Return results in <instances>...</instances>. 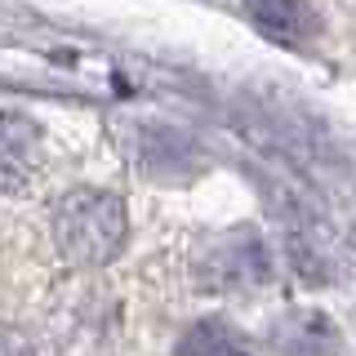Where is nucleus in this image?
<instances>
[{"mask_svg":"<svg viewBox=\"0 0 356 356\" xmlns=\"http://www.w3.org/2000/svg\"><path fill=\"white\" fill-rule=\"evenodd\" d=\"M125 200L103 187H72L54 205V245L72 267H107L125 250Z\"/></svg>","mask_w":356,"mask_h":356,"instance_id":"1","label":"nucleus"},{"mask_svg":"<svg viewBox=\"0 0 356 356\" xmlns=\"http://www.w3.org/2000/svg\"><path fill=\"white\" fill-rule=\"evenodd\" d=\"M196 276L205 289H250L267 281V254L254 232H227V236L209 241L196 263Z\"/></svg>","mask_w":356,"mask_h":356,"instance_id":"2","label":"nucleus"},{"mask_svg":"<svg viewBox=\"0 0 356 356\" xmlns=\"http://www.w3.org/2000/svg\"><path fill=\"white\" fill-rule=\"evenodd\" d=\"M40 125L22 111H0V192H22L40 174Z\"/></svg>","mask_w":356,"mask_h":356,"instance_id":"3","label":"nucleus"},{"mask_svg":"<svg viewBox=\"0 0 356 356\" xmlns=\"http://www.w3.org/2000/svg\"><path fill=\"white\" fill-rule=\"evenodd\" d=\"M245 9L281 44H303L307 36H316V9L307 0H245Z\"/></svg>","mask_w":356,"mask_h":356,"instance_id":"4","label":"nucleus"},{"mask_svg":"<svg viewBox=\"0 0 356 356\" xmlns=\"http://www.w3.org/2000/svg\"><path fill=\"white\" fill-rule=\"evenodd\" d=\"M174 356H254V352H250V339L236 325H227L218 316H205L183 330Z\"/></svg>","mask_w":356,"mask_h":356,"instance_id":"5","label":"nucleus"},{"mask_svg":"<svg viewBox=\"0 0 356 356\" xmlns=\"http://www.w3.org/2000/svg\"><path fill=\"white\" fill-rule=\"evenodd\" d=\"M272 343L281 356H330L334 352V330L316 312H294L272 330Z\"/></svg>","mask_w":356,"mask_h":356,"instance_id":"6","label":"nucleus"},{"mask_svg":"<svg viewBox=\"0 0 356 356\" xmlns=\"http://www.w3.org/2000/svg\"><path fill=\"white\" fill-rule=\"evenodd\" d=\"M0 356H36V343H31L27 330L0 321Z\"/></svg>","mask_w":356,"mask_h":356,"instance_id":"7","label":"nucleus"}]
</instances>
